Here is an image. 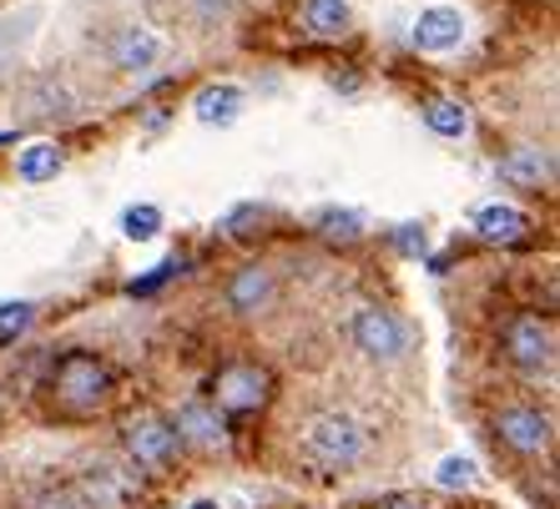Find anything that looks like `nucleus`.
I'll return each mask as SVG.
<instances>
[{"label":"nucleus","instance_id":"nucleus-1","mask_svg":"<svg viewBox=\"0 0 560 509\" xmlns=\"http://www.w3.org/2000/svg\"><path fill=\"white\" fill-rule=\"evenodd\" d=\"M303 454H308L318 470H334V474L353 470V464L369 454V424L343 414V409L313 414L308 424H303Z\"/></svg>","mask_w":560,"mask_h":509},{"label":"nucleus","instance_id":"nucleus-2","mask_svg":"<svg viewBox=\"0 0 560 509\" xmlns=\"http://www.w3.org/2000/svg\"><path fill=\"white\" fill-rule=\"evenodd\" d=\"M56 399H61L71 414H92V409L106 404V393H112V368L96 358V353H66L61 364H56Z\"/></svg>","mask_w":560,"mask_h":509},{"label":"nucleus","instance_id":"nucleus-3","mask_svg":"<svg viewBox=\"0 0 560 509\" xmlns=\"http://www.w3.org/2000/svg\"><path fill=\"white\" fill-rule=\"evenodd\" d=\"M121 449H127V459L137 464V470L147 474H162L177 459V434H172V424L162 414H152V409H142V414H131L127 424H121Z\"/></svg>","mask_w":560,"mask_h":509},{"label":"nucleus","instance_id":"nucleus-4","mask_svg":"<svg viewBox=\"0 0 560 509\" xmlns=\"http://www.w3.org/2000/svg\"><path fill=\"white\" fill-rule=\"evenodd\" d=\"M349 333H353V348L364 353V358H374V364H394V358H405L409 353L405 318L394 313V308H378V303H369V308L353 313Z\"/></svg>","mask_w":560,"mask_h":509},{"label":"nucleus","instance_id":"nucleus-5","mask_svg":"<svg viewBox=\"0 0 560 509\" xmlns=\"http://www.w3.org/2000/svg\"><path fill=\"white\" fill-rule=\"evenodd\" d=\"M495 439L510 449V454H546L556 445V418L535 404H505L495 414Z\"/></svg>","mask_w":560,"mask_h":509},{"label":"nucleus","instance_id":"nucleus-6","mask_svg":"<svg viewBox=\"0 0 560 509\" xmlns=\"http://www.w3.org/2000/svg\"><path fill=\"white\" fill-rule=\"evenodd\" d=\"M505 358L521 368V374H546V368L556 364V328L535 313L510 318L505 323Z\"/></svg>","mask_w":560,"mask_h":509},{"label":"nucleus","instance_id":"nucleus-7","mask_svg":"<svg viewBox=\"0 0 560 509\" xmlns=\"http://www.w3.org/2000/svg\"><path fill=\"white\" fill-rule=\"evenodd\" d=\"M273 393V374L262 364H228L218 374V404L233 409V414H248V409H262Z\"/></svg>","mask_w":560,"mask_h":509},{"label":"nucleus","instance_id":"nucleus-8","mask_svg":"<svg viewBox=\"0 0 560 509\" xmlns=\"http://www.w3.org/2000/svg\"><path fill=\"white\" fill-rule=\"evenodd\" d=\"M465 11H455V5H430V11H419L415 21V46L424 56H444V51H459L465 46Z\"/></svg>","mask_w":560,"mask_h":509},{"label":"nucleus","instance_id":"nucleus-9","mask_svg":"<svg viewBox=\"0 0 560 509\" xmlns=\"http://www.w3.org/2000/svg\"><path fill=\"white\" fill-rule=\"evenodd\" d=\"M162 36H156L152 26H142V21H131V26H121L117 36H112V66L117 71H127V76H142V71H152L156 61H162Z\"/></svg>","mask_w":560,"mask_h":509},{"label":"nucleus","instance_id":"nucleus-10","mask_svg":"<svg viewBox=\"0 0 560 509\" xmlns=\"http://www.w3.org/2000/svg\"><path fill=\"white\" fill-rule=\"evenodd\" d=\"M81 509H121L131 505V495H137V480L121 470H112V464H92V470L81 474Z\"/></svg>","mask_w":560,"mask_h":509},{"label":"nucleus","instance_id":"nucleus-11","mask_svg":"<svg viewBox=\"0 0 560 509\" xmlns=\"http://www.w3.org/2000/svg\"><path fill=\"white\" fill-rule=\"evenodd\" d=\"M167 424H172V434H177V445H192V449L222 445V414L208 399H187V404L177 409V418H167Z\"/></svg>","mask_w":560,"mask_h":509},{"label":"nucleus","instance_id":"nucleus-12","mask_svg":"<svg viewBox=\"0 0 560 509\" xmlns=\"http://www.w3.org/2000/svg\"><path fill=\"white\" fill-rule=\"evenodd\" d=\"M268 298H273V273H268L262 262H248V268H237V273L228 277V308H233L237 318L262 313Z\"/></svg>","mask_w":560,"mask_h":509},{"label":"nucleus","instance_id":"nucleus-13","mask_svg":"<svg viewBox=\"0 0 560 509\" xmlns=\"http://www.w3.org/2000/svg\"><path fill=\"white\" fill-rule=\"evenodd\" d=\"M550 171H556V162H550L546 146H510L505 157H500V182L510 187H546Z\"/></svg>","mask_w":560,"mask_h":509},{"label":"nucleus","instance_id":"nucleus-14","mask_svg":"<svg viewBox=\"0 0 560 509\" xmlns=\"http://www.w3.org/2000/svg\"><path fill=\"white\" fill-rule=\"evenodd\" d=\"M192 117L202 121V127H233V121L243 117V86H233V81L202 86V92L192 96Z\"/></svg>","mask_w":560,"mask_h":509},{"label":"nucleus","instance_id":"nucleus-15","mask_svg":"<svg viewBox=\"0 0 560 509\" xmlns=\"http://www.w3.org/2000/svg\"><path fill=\"white\" fill-rule=\"evenodd\" d=\"M525 227H530V217H525L521 208H510V202H485V208L475 212V233H480L485 242H521Z\"/></svg>","mask_w":560,"mask_h":509},{"label":"nucleus","instance_id":"nucleus-16","mask_svg":"<svg viewBox=\"0 0 560 509\" xmlns=\"http://www.w3.org/2000/svg\"><path fill=\"white\" fill-rule=\"evenodd\" d=\"M303 21H308L313 36H324V40H339L353 31L349 0H303Z\"/></svg>","mask_w":560,"mask_h":509},{"label":"nucleus","instance_id":"nucleus-17","mask_svg":"<svg viewBox=\"0 0 560 509\" xmlns=\"http://www.w3.org/2000/svg\"><path fill=\"white\" fill-rule=\"evenodd\" d=\"M61 167H66V157L56 142H31L26 152H15V177L21 182H51Z\"/></svg>","mask_w":560,"mask_h":509},{"label":"nucleus","instance_id":"nucleus-18","mask_svg":"<svg viewBox=\"0 0 560 509\" xmlns=\"http://www.w3.org/2000/svg\"><path fill=\"white\" fill-rule=\"evenodd\" d=\"M424 127H430L434 137H450V142H459V137L469 131L465 102H455V96H434V102H424Z\"/></svg>","mask_w":560,"mask_h":509},{"label":"nucleus","instance_id":"nucleus-19","mask_svg":"<svg viewBox=\"0 0 560 509\" xmlns=\"http://www.w3.org/2000/svg\"><path fill=\"white\" fill-rule=\"evenodd\" d=\"M313 223H318V233H324L328 242H353V237H364V217L353 208H324Z\"/></svg>","mask_w":560,"mask_h":509},{"label":"nucleus","instance_id":"nucleus-20","mask_svg":"<svg viewBox=\"0 0 560 509\" xmlns=\"http://www.w3.org/2000/svg\"><path fill=\"white\" fill-rule=\"evenodd\" d=\"M121 233H127L131 242L156 237V233H162V208H152V202H131V208L121 212Z\"/></svg>","mask_w":560,"mask_h":509},{"label":"nucleus","instance_id":"nucleus-21","mask_svg":"<svg viewBox=\"0 0 560 509\" xmlns=\"http://www.w3.org/2000/svg\"><path fill=\"white\" fill-rule=\"evenodd\" d=\"M31 318H36L31 303H0V343H11L15 333H26Z\"/></svg>","mask_w":560,"mask_h":509},{"label":"nucleus","instance_id":"nucleus-22","mask_svg":"<svg viewBox=\"0 0 560 509\" xmlns=\"http://www.w3.org/2000/svg\"><path fill=\"white\" fill-rule=\"evenodd\" d=\"M434 480H440L444 489H469V484H475V464H469V459H444Z\"/></svg>","mask_w":560,"mask_h":509},{"label":"nucleus","instance_id":"nucleus-23","mask_svg":"<svg viewBox=\"0 0 560 509\" xmlns=\"http://www.w3.org/2000/svg\"><path fill=\"white\" fill-rule=\"evenodd\" d=\"M399 248H405V252H424V227H399Z\"/></svg>","mask_w":560,"mask_h":509},{"label":"nucleus","instance_id":"nucleus-24","mask_svg":"<svg viewBox=\"0 0 560 509\" xmlns=\"http://www.w3.org/2000/svg\"><path fill=\"white\" fill-rule=\"evenodd\" d=\"M31 509H81V499L77 495H46V499H36Z\"/></svg>","mask_w":560,"mask_h":509},{"label":"nucleus","instance_id":"nucleus-25","mask_svg":"<svg viewBox=\"0 0 560 509\" xmlns=\"http://www.w3.org/2000/svg\"><path fill=\"white\" fill-rule=\"evenodd\" d=\"M378 509H430V505H424V499H419V495H389V499H384V505H378Z\"/></svg>","mask_w":560,"mask_h":509}]
</instances>
